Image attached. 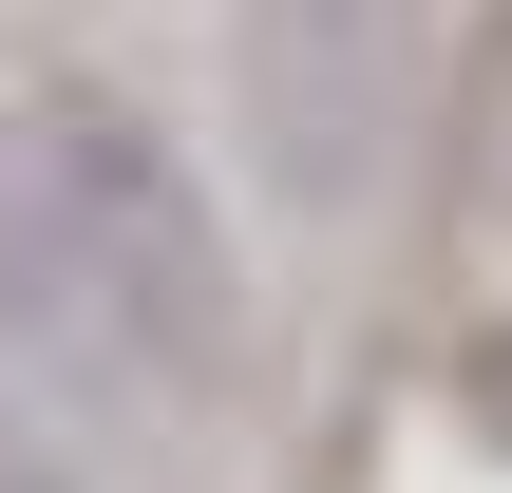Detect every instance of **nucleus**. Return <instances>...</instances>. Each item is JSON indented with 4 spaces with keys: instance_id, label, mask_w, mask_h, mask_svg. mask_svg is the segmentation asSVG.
I'll return each mask as SVG.
<instances>
[{
    "instance_id": "1",
    "label": "nucleus",
    "mask_w": 512,
    "mask_h": 493,
    "mask_svg": "<svg viewBox=\"0 0 512 493\" xmlns=\"http://www.w3.org/2000/svg\"><path fill=\"white\" fill-rule=\"evenodd\" d=\"M0 361L114 380V399H209L247 361V266L190 152L114 76H19L0 95Z\"/></svg>"
},
{
    "instance_id": "3",
    "label": "nucleus",
    "mask_w": 512,
    "mask_h": 493,
    "mask_svg": "<svg viewBox=\"0 0 512 493\" xmlns=\"http://www.w3.org/2000/svg\"><path fill=\"white\" fill-rule=\"evenodd\" d=\"M456 399H475V437H494V456H512V323H494V342H475V380H456Z\"/></svg>"
},
{
    "instance_id": "2",
    "label": "nucleus",
    "mask_w": 512,
    "mask_h": 493,
    "mask_svg": "<svg viewBox=\"0 0 512 493\" xmlns=\"http://www.w3.org/2000/svg\"><path fill=\"white\" fill-rule=\"evenodd\" d=\"M380 95H399V0H266V152L304 190L380 171Z\"/></svg>"
},
{
    "instance_id": "4",
    "label": "nucleus",
    "mask_w": 512,
    "mask_h": 493,
    "mask_svg": "<svg viewBox=\"0 0 512 493\" xmlns=\"http://www.w3.org/2000/svg\"><path fill=\"white\" fill-rule=\"evenodd\" d=\"M0 493H76V475H57V456H38V437H0Z\"/></svg>"
}]
</instances>
